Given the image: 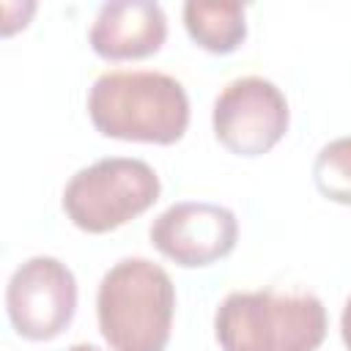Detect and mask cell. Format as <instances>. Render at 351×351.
Wrapping results in <instances>:
<instances>
[{
    "instance_id": "obj_6",
    "label": "cell",
    "mask_w": 351,
    "mask_h": 351,
    "mask_svg": "<svg viewBox=\"0 0 351 351\" xmlns=\"http://www.w3.org/2000/svg\"><path fill=\"white\" fill-rule=\"evenodd\" d=\"M74 310L77 280L63 261L33 255L14 269L5 285V313L19 337L33 343L55 340L71 324Z\"/></svg>"
},
{
    "instance_id": "obj_7",
    "label": "cell",
    "mask_w": 351,
    "mask_h": 351,
    "mask_svg": "<svg viewBox=\"0 0 351 351\" xmlns=\"http://www.w3.org/2000/svg\"><path fill=\"white\" fill-rule=\"evenodd\" d=\"M148 239L173 263L200 269L233 252L239 241V219L219 203L184 200L173 203L151 222Z\"/></svg>"
},
{
    "instance_id": "obj_3",
    "label": "cell",
    "mask_w": 351,
    "mask_h": 351,
    "mask_svg": "<svg viewBox=\"0 0 351 351\" xmlns=\"http://www.w3.org/2000/svg\"><path fill=\"white\" fill-rule=\"evenodd\" d=\"M222 351H318L326 337V307L315 293L233 291L214 313Z\"/></svg>"
},
{
    "instance_id": "obj_10",
    "label": "cell",
    "mask_w": 351,
    "mask_h": 351,
    "mask_svg": "<svg viewBox=\"0 0 351 351\" xmlns=\"http://www.w3.org/2000/svg\"><path fill=\"white\" fill-rule=\"evenodd\" d=\"M313 181L326 200L351 206V137H337L318 151Z\"/></svg>"
},
{
    "instance_id": "obj_1",
    "label": "cell",
    "mask_w": 351,
    "mask_h": 351,
    "mask_svg": "<svg viewBox=\"0 0 351 351\" xmlns=\"http://www.w3.org/2000/svg\"><path fill=\"white\" fill-rule=\"evenodd\" d=\"M88 115L104 137L173 145L186 134L189 96L165 71H104L88 90Z\"/></svg>"
},
{
    "instance_id": "obj_8",
    "label": "cell",
    "mask_w": 351,
    "mask_h": 351,
    "mask_svg": "<svg viewBox=\"0 0 351 351\" xmlns=\"http://www.w3.org/2000/svg\"><path fill=\"white\" fill-rule=\"evenodd\" d=\"M167 16L159 3L115 0L104 3L90 25L88 41L104 60H140L162 49Z\"/></svg>"
},
{
    "instance_id": "obj_9",
    "label": "cell",
    "mask_w": 351,
    "mask_h": 351,
    "mask_svg": "<svg viewBox=\"0 0 351 351\" xmlns=\"http://www.w3.org/2000/svg\"><path fill=\"white\" fill-rule=\"evenodd\" d=\"M184 27L200 49L228 55L247 38L244 5L233 0H189L184 3Z\"/></svg>"
},
{
    "instance_id": "obj_4",
    "label": "cell",
    "mask_w": 351,
    "mask_h": 351,
    "mask_svg": "<svg viewBox=\"0 0 351 351\" xmlns=\"http://www.w3.org/2000/svg\"><path fill=\"white\" fill-rule=\"evenodd\" d=\"M156 170L143 159L107 156L77 170L63 189V211L85 233H110L159 200Z\"/></svg>"
},
{
    "instance_id": "obj_5",
    "label": "cell",
    "mask_w": 351,
    "mask_h": 351,
    "mask_svg": "<svg viewBox=\"0 0 351 351\" xmlns=\"http://www.w3.org/2000/svg\"><path fill=\"white\" fill-rule=\"evenodd\" d=\"M291 110L282 90L263 77H239L228 82L211 110L214 137L236 156H263L288 132Z\"/></svg>"
},
{
    "instance_id": "obj_11",
    "label": "cell",
    "mask_w": 351,
    "mask_h": 351,
    "mask_svg": "<svg viewBox=\"0 0 351 351\" xmlns=\"http://www.w3.org/2000/svg\"><path fill=\"white\" fill-rule=\"evenodd\" d=\"M340 337H343V346L351 351V296H348L346 304H343V315H340Z\"/></svg>"
},
{
    "instance_id": "obj_12",
    "label": "cell",
    "mask_w": 351,
    "mask_h": 351,
    "mask_svg": "<svg viewBox=\"0 0 351 351\" xmlns=\"http://www.w3.org/2000/svg\"><path fill=\"white\" fill-rule=\"evenodd\" d=\"M66 351H101V348H96V346H90V343H74V346H69Z\"/></svg>"
},
{
    "instance_id": "obj_2",
    "label": "cell",
    "mask_w": 351,
    "mask_h": 351,
    "mask_svg": "<svg viewBox=\"0 0 351 351\" xmlns=\"http://www.w3.org/2000/svg\"><path fill=\"white\" fill-rule=\"evenodd\" d=\"M176 315L170 274L148 258L110 266L96 291V321L110 351H165Z\"/></svg>"
}]
</instances>
